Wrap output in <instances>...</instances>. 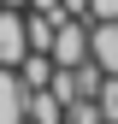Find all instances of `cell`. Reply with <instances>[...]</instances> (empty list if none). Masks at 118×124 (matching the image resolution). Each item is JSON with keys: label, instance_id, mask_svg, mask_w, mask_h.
Returning a JSON list of instances; mask_svg holds the SVG:
<instances>
[{"label": "cell", "instance_id": "obj_1", "mask_svg": "<svg viewBox=\"0 0 118 124\" xmlns=\"http://www.w3.org/2000/svg\"><path fill=\"white\" fill-rule=\"evenodd\" d=\"M47 59L53 65H83L88 59V24L83 18H59L53 24V41H47Z\"/></svg>", "mask_w": 118, "mask_h": 124}, {"label": "cell", "instance_id": "obj_2", "mask_svg": "<svg viewBox=\"0 0 118 124\" xmlns=\"http://www.w3.org/2000/svg\"><path fill=\"white\" fill-rule=\"evenodd\" d=\"M88 65L118 77V18H88Z\"/></svg>", "mask_w": 118, "mask_h": 124}, {"label": "cell", "instance_id": "obj_3", "mask_svg": "<svg viewBox=\"0 0 118 124\" xmlns=\"http://www.w3.org/2000/svg\"><path fill=\"white\" fill-rule=\"evenodd\" d=\"M30 53V30H24V6H0V65H18Z\"/></svg>", "mask_w": 118, "mask_h": 124}, {"label": "cell", "instance_id": "obj_4", "mask_svg": "<svg viewBox=\"0 0 118 124\" xmlns=\"http://www.w3.org/2000/svg\"><path fill=\"white\" fill-rule=\"evenodd\" d=\"M24 95L30 89L18 83V71L0 65V124H24Z\"/></svg>", "mask_w": 118, "mask_h": 124}, {"label": "cell", "instance_id": "obj_5", "mask_svg": "<svg viewBox=\"0 0 118 124\" xmlns=\"http://www.w3.org/2000/svg\"><path fill=\"white\" fill-rule=\"evenodd\" d=\"M24 118H36V124H65V106L53 101V89H30V95H24Z\"/></svg>", "mask_w": 118, "mask_h": 124}, {"label": "cell", "instance_id": "obj_6", "mask_svg": "<svg viewBox=\"0 0 118 124\" xmlns=\"http://www.w3.org/2000/svg\"><path fill=\"white\" fill-rule=\"evenodd\" d=\"M95 106H100V124H118V77H100Z\"/></svg>", "mask_w": 118, "mask_h": 124}, {"label": "cell", "instance_id": "obj_7", "mask_svg": "<svg viewBox=\"0 0 118 124\" xmlns=\"http://www.w3.org/2000/svg\"><path fill=\"white\" fill-rule=\"evenodd\" d=\"M65 124H100V106L88 101V95H77V101H65Z\"/></svg>", "mask_w": 118, "mask_h": 124}, {"label": "cell", "instance_id": "obj_8", "mask_svg": "<svg viewBox=\"0 0 118 124\" xmlns=\"http://www.w3.org/2000/svg\"><path fill=\"white\" fill-rule=\"evenodd\" d=\"M88 18H118V0H88Z\"/></svg>", "mask_w": 118, "mask_h": 124}, {"label": "cell", "instance_id": "obj_9", "mask_svg": "<svg viewBox=\"0 0 118 124\" xmlns=\"http://www.w3.org/2000/svg\"><path fill=\"white\" fill-rule=\"evenodd\" d=\"M0 6H24V0H0Z\"/></svg>", "mask_w": 118, "mask_h": 124}]
</instances>
